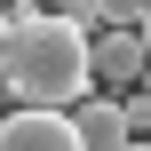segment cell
Here are the masks:
<instances>
[{"mask_svg": "<svg viewBox=\"0 0 151 151\" xmlns=\"http://www.w3.org/2000/svg\"><path fill=\"white\" fill-rule=\"evenodd\" d=\"M32 8H40V0H8V16H32Z\"/></svg>", "mask_w": 151, "mask_h": 151, "instance_id": "obj_8", "label": "cell"}, {"mask_svg": "<svg viewBox=\"0 0 151 151\" xmlns=\"http://www.w3.org/2000/svg\"><path fill=\"white\" fill-rule=\"evenodd\" d=\"M127 151H151V143H143V135H135V143H127Z\"/></svg>", "mask_w": 151, "mask_h": 151, "instance_id": "obj_10", "label": "cell"}, {"mask_svg": "<svg viewBox=\"0 0 151 151\" xmlns=\"http://www.w3.org/2000/svg\"><path fill=\"white\" fill-rule=\"evenodd\" d=\"M80 8H88V0H56V16H80Z\"/></svg>", "mask_w": 151, "mask_h": 151, "instance_id": "obj_7", "label": "cell"}, {"mask_svg": "<svg viewBox=\"0 0 151 151\" xmlns=\"http://www.w3.org/2000/svg\"><path fill=\"white\" fill-rule=\"evenodd\" d=\"M0 151H80V127H72V111H8Z\"/></svg>", "mask_w": 151, "mask_h": 151, "instance_id": "obj_3", "label": "cell"}, {"mask_svg": "<svg viewBox=\"0 0 151 151\" xmlns=\"http://www.w3.org/2000/svg\"><path fill=\"white\" fill-rule=\"evenodd\" d=\"M143 48H151V16H143Z\"/></svg>", "mask_w": 151, "mask_h": 151, "instance_id": "obj_11", "label": "cell"}, {"mask_svg": "<svg viewBox=\"0 0 151 151\" xmlns=\"http://www.w3.org/2000/svg\"><path fill=\"white\" fill-rule=\"evenodd\" d=\"M72 127H80V151H127L135 143V119H127L119 96H88V104L72 111Z\"/></svg>", "mask_w": 151, "mask_h": 151, "instance_id": "obj_4", "label": "cell"}, {"mask_svg": "<svg viewBox=\"0 0 151 151\" xmlns=\"http://www.w3.org/2000/svg\"><path fill=\"white\" fill-rule=\"evenodd\" d=\"M143 16H151V0H88L80 8L88 32H143Z\"/></svg>", "mask_w": 151, "mask_h": 151, "instance_id": "obj_5", "label": "cell"}, {"mask_svg": "<svg viewBox=\"0 0 151 151\" xmlns=\"http://www.w3.org/2000/svg\"><path fill=\"white\" fill-rule=\"evenodd\" d=\"M96 88H143L151 80V48H143V32H96Z\"/></svg>", "mask_w": 151, "mask_h": 151, "instance_id": "obj_2", "label": "cell"}, {"mask_svg": "<svg viewBox=\"0 0 151 151\" xmlns=\"http://www.w3.org/2000/svg\"><path fill=\"white\" fill-rule=\"evenodd\" d=\"M119 104H127V119H135V135H143V143H151V80H143V88H135V96H119Z\"/></svg>", "mask_w": 151, "mask_h": 151, "instance_id": "obj_6", "label": "cell"}, {"mask_svg": "<svg viewBox=\"0 0 151 151\" xmlns=\"http://www.w3.org/2000/svg\"><path fill=\"white\" fill-rule=\"evenodd\" d=\"M0 40H8V0H0Z\"/></svg>", "mask_w": 151, "mask_h": 151, "instance_id": "obj_9", "label": "cell"}, {"mask_svg": "<svg viewBox=\"0 0 151 151\" xmlns=\"http://www.w3.org/2000/svg\"><path fill=\"white\" fill-rule=\"evenodd\" d=\"M96 32L80 16H56V8H32V16H8V40H0V88L24 104V111H72L96 96Z\"/></svg>", "mask_w": 151, "mask_h": 151, "instance_id": "obj_1", "label": "cell"}]
</instances>
